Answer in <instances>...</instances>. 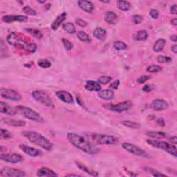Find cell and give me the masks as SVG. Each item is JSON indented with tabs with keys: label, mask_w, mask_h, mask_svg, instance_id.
<instances>
[{
	"label": "cell",
	"mask_w": 177,
	"mask_h": 177,
	"mask_svg": "<svg viewBox=\"0 0 177 177\" xmlns=\"http://www.w3.org/2000/svg\"><path fill=\"white\" fill-rule=\"evenodd\" d=\"M67 138L73 146L87 154H96L100 152L99 148L89 140L76 133H68Z\"/></svg>",
	"instance_id": "obj_1"
},
{
	"label": "cell",
	"mask_w": 177,
	"mask_h": 177,
	"mask_svg": "<svg viewBox=\"0 0 177 177\" xmlns=\"http://www.w3.org/2000/svg\"><path fill=\"white\" fill-rule=\"evenodd\" d=\"M22 135L31 143L42 147L46 151H51L53 148V144L51 141L36 132L24 131Z\"/></svg>",
	"instance_id": "obj_2"
},
{
	"label": "cell",
	"mask_w": 177,
	"mask_h": 177,
	"mask_svg": "<svg viewBox=\"0 0 177 177\" xmlns=\"http://www.w3.org/2000/svg\"><path fill=\"white\" fill-rule=\"evenodd\" d=\"M7 42L12 46L24 49L30 53L35 52L37 49L36 44L26 42L20 35L16 33H11L8 35L7 37Z\"/></svg>",
	"instance_id": "obj_3"
},
{
	"label": "cell",
	"mask_w": 177,
	"mask_h": 177,
	"mask_svg": "<svg viewBox=\"0 0 177 177\" xmlns=\"http://www.w3.org/2000/svg\"><path fill=\"white\" fill-rule=\"evenodd\" d=\"M88 138L91 143L97 145H114L119 142L118 138L113 136L95 134V133L88 134Z\"/></svg>",
	"instance_id": "obj_4"
},
{
	"label": "cell",
	"mask_w": 177,
	"mask_h": 177,
	"mask_svg": "<svg viewBox=\"0 0 177 177\" xmlns=\"http://www.w3.org/2000/svg\"><path fill=\"white\" fill-rule=\"evenodd\" d=\"M147 142L151 146L156 147V148L161 149L165 152L169 153L170 154L172 155L173 156H175V157H176V147L175 145H174L166 143L163 140L156 139H148L147 140Z\"/></svg>",
	"instance_id": "obj_5"
},
{
	"label": "cell",
	"mask_w": 177,
	"mask_h": 177,
	"mask_svg": "<svg viewBox=\"0 0 177 177\" xmlns=\"http://www.w3.org/2000/svg\"><path fill=\"white\" fill-rule=\"evenodd\" d=\"M17 113H19L22 116H24L26 119L31 120H33L37 123H42L43 119L40 116L39 114H37L36 111L31 110V108L24 107V106H17L15 107Z\"/></svg>",
	"instance_id": "obj_6"
},
{
	"label": "cell",
	"mask_w": 177,
	"mask_h": 177,
	"mask_svg": "<svg viewBox=\"0 0 177 177\" xmlns=\"http://www.w3.org/2000/svg\"><path fill=\"white\" fill-rule=\"evenodd\" d=\"M32 96H33V98L36 100L37 102H40L41 104L46 106V107H54V105L52 100L49 96L48 94L46 92H44V91H35L32 93Z\"/></svg>",
	"instance_id": "obj_7"
},
{
	"label": "cell",
	"mask_w": 177,
	"mask_h": 177,
	"mask_svg": "<svg viewBox=\"0 0 177 177\" xmlns=\"http://www.w3.org/2000/svg\"><path fill=\"white\" fill-rule=\"evenodd\" d=\"M132 106L133 103L130 100H127V101L118 103V104L116 105H105L103 107L111 111L117 112V113H122V112L130 110L132 107Z\"/></svg>",
	"instance_id": "obj_8"
},
{
	"label": "cell",
	"mask_w": 177,
	"mask_h": 177,
	"mask_svg": "<svg viewBox=\"0 0 177 177\" xmlns=\"http://www.w3.org/2000/svg\"><path fill=\"white\" fill-rule=\"evenodd\" d=\"M122 147L126 151H127L128 152L131 153V154L135 156H140V157L149 158V155L145 151H144V150L140 148L139 147L135 145L134 144L130 143H123L122 144Z\"/></svg>",
	"instance_id": "obj_9"
},
{
	"label": "cell",
	"mask_w": 177,
	"mask_h": 177,
	"mask_svg": "<svg viewBox=\"0 0 177 177\" xmlns=\"http://www.w3.org/2000/svg\"><path fill=\"white\" fill-rule=\"evenodd\" d=\"M0 95L4 99L13 100V101H19L22 100V96L17 91L11 88H2L0 90Z\"/></svg>",
	"instance_id": "obj_10"
},
{
	"label": "cell",
	"mask_w": 177,
	"mask_h": 177,
	"mask_svg": "<svg viewBox=\"0 0 177 177\" xmlns=\"http://www.w3.org/2000/svg\"><path fill=\"white\" fill-rule=\"evenodd\" d=\"M0 176L2 177H24L26 176V173L18 169L4 167L0 171Z\"/></svg>",
	"instance_id": "obj_11"
},
{
	"label": "cell",
	"mask_w": 177,
	"mask_h": 177,
	"mask_svg": "<svg viewBox=\"0 0 177 177\" xmlns=\"http://www.w3.org/2000/svg\"><path fill=\"white\" fill-rule=\"evenodd\" d=\"M0 158L3 161L13 164L20 163L24 160L22 156L19 154H2Z\"/></svg>",
	"instance_id": "obj_12"
},
{
	"label": "cell",
	"mask_w": 177,
	"mask_h": 177,
	"mask_svg": "<svg viewBox=\"0 0 177 177\" xmlns=\"http://www.w3.org/2000/svg\"><path fill=\"white\" fill-rule=\"evenodd\" d=\"M19 148L21 149L25 154L31 156V157H37V156H41L42 155V152H41L40 150L34 148V147L28 146L24 144L19 145Z\"/></svg>",
	"instance_id": "obj_13"
},
{
	"label": "cell",
	"mask_w": 177,
	"mask_h": 177,
	"mask_svg": "<svg viewBox=\"0 0 177 177\" xmlns=\"http://www.w3.org/2000/svg\"><path fill=\"white\" fill-rule=\"evenodd\" d=\"M150 107L154 111H161L168 108V103L163 99H156L152 102Z\"/></svg>",
	"instance_id": "obj_14"
},
{
	"label": "cell",
	"mask_w": 177,
	"mask_h": 177,
	"mask_svg": "<svg viewBox=\"0 0 177 177\" xmlns=\"http://www.w3.org/2000/svg\"><path fill=\"white\" fill-rule=\"evenodd\" d=\"M56 96L60 99L61 101H63L67 104H71L73 102V98L71 94L66 91H58L56 92Z\"/></svg>",
	"instance_id": "obj_15"
},
{
	"label": "cell",
	"mask_w": 177,
	"mask_h": 177,
	"mask_svg": "<svg viewBox=\"0 0 177 177\" xmlns=\"http://www.w3.org/2000/svg\"><path fill=\"white\" fill-rule=\"evenodd\" d=\"M0 111L1 113L8 116H14L17 113L15 108L11 107L9 105L3 101L0 102Z\"/></svg>",
	"instance_id": "obj_16"
},
{
	"label": "cell",
	"mask_w": 177,
	"mask_h": 177,
	"mask_svg": "<svg viewBox=\"0 0 177 177\" xmlns=\"http://www.w3.org/2000/svg\"><path fill=\"white\" fill-rule=\"evenodd\" d=\"M2 20L6 23H11L13 22H26L28 20V17L24 15H8L2 17Z\"/></svg>",
	"instance_id": "obj_17"
},
{
	"label": "cell",
	"mask_w": 177,
	"mask_h": 177,
	"mask_svg": "<svg viewBox=\"0 0 177 177\" xmlns=\"http://www.w3.org/2000/svg\"><path fill=\"white\" fill-rule=\"evenodd\" d=\"M78 4L79 7L81 8L82 10L86 12V13H92L94 10V6L93 4L89 1H85V0H80L78 2Z\"/></svg>",
	"instance_id": "obj_18"
},
{
	"label": "cell",
	"mask_w": 177,
	"mask_h": 177,
	"mask_svg": "<svg viewBox=\"0 0 177 177\" xmlns=\"http://www.w3.org/2000/svg\"><path fill=\"white\" fill-rule=\"evenodd\" d=\"M37 176H47V177H54L58 175L54 171L47 167H42L38 170L37 172Z\"/></svg>",
	"instance_id": "obj_19"
},
{
	"label": "cell",
	"mask_w": 177,
	"mask_h": 177,
	"mask_svg": "<svg viewBox=\"0 0 177 177\" xmlns=\"http://www.w3.org/2000/svg\"><path fill=\"white\" fill-rule=\"evenodd\" d=\"M85 88L89 91H100L101 90V86L98 82L88 80L85 84Z\"/></svg>",
	"instance_id": "obj_20"
},
{
	"label": "cell",
	"mask_w": 177,
	"mask_h": 177,
	"mask_svg": "<svg viewBox=\"0 0 177 177\" xmlns=\"http://www.w3.org/2000/svg\"><path fill=\"white\" fill-rule=\"evenodd\" d=\"M98 97L100 98L105 100H110L114 98V93L110 89H105L100 91L98 93Z\"/></svg>",
	"instance_id": "obj_21"
},
{
	"label": "cell",
	"mask_w": 177,
	"mask_h": 177,
	"mask_svg": "<svg viewBox=\"0 0 177 177\" xmlns=\"http://www.w3.org/2000/svg\"><path fill=\"white\" fill-rule=\"evenodd\" d=\"M67 17V13H63L60 14V15H58L57 18H56L54 22H53L52 25H51V28L53 29L54 31L57 30V29L60 27V26L61 25V24L63 23L64 19H66Z\"/></svg>",
	"instance_id": "obj_22"
},
{
	"label": "cell",
	"mask_w": 177,
	"mask_h": 177,
	"mask_svg": "<svg viewBox=\"0 0 177 177\" xmlns=\"http://www.w3.org/2000/svg\"><path fill=\"white\" fill-rule=\"evenodd\" d=\"M93 36L99 40L104 41L107 37V31L101 27H97L93 31Z\"/></svg>",
	"instance_id": "obj_23"
},
{
	"label": "cell",
	"mask_w": 177,
	"mask_h": 177,
	"mask_svg": "<svg viewBox=\"0 0 177 177\" xmlns=\"http://www.w3.org/2000/svg\"><path fill=\"white\" fill-rule=\"evenodd\" d=\"M2 122L4 123L7 124L13 127H24L26 125V122L24 120H15V119H2Z\"/></svg>",
	"instance_id": "obj_24"
},
{
	"label": "cell",
	"mask_w": 177,
	"mask_h": 177,
	"mask_svg": "<svg viewBox=\"0 0 177 177\" xmlns=\"http://www.w3.org/2000/svg\"><path fill=\"white\" fill-rule=\"evenodd\" d=\"M166 44V40L164 39H158L156 40L154 46H153V50L155 52H161L163 50Z\"/></svg>",
	"instance_id": "obj_25"
},
{
	"label": "cell",
	"mask_w": 177,
	"mask_h": 177,
	"mask_svg": "<svg viewBox=\"0 0 177 177\" xmlns=\"http://www.w3.org/2000/svg\"><path fill=\"white\" fill-rule=\"evenodd\" d=\"M148 37V33L145 30H140L139 31H138L136 33L133 38L136 41H144L146 40Z\"/></svg>",
	"instance_id": "obj_26"
},
{
	"label": "cell",
	"mask_w": 177,
	"mask_h": 177,
	"mask_svg": "<svg viewBox=\"0 0 177 177\" xmlns=\"http://www.w3.org/2000/svg\"><path fill=\"white\" fill-rule=\"evenodd\" d=\"M117 19V15L112 11H109L106 13L105 15V20L108 24H114Z\"/></svg>",
	"instance_id": "obj_27"
},
{
	"label": "cell",
	"mask_w": 177,
	"mask_h": 177,
	"mask_svg": "<svg viewBox=\"0 0 177 177\" xmlns=\"http://www.w3.org/2000/svg\"><path fill=\"white\" fill-rule=\"evenodd\" d=\"M146 134L148 136L153 138H157V139H160V138H163L166 136V134L163 132H154V131H149L147 132Z\"/></svg>",
	"instance_id": "obj_28"
},
{
	"label": "cell",
	"mask_w": 177,
	"mask_h": 177,
	"mask_svg": "<svg viewBox=\"0 0 177 177\" xmlns=\"http://www.w3.org/2000/svg\"><path fill=\"white\" fill-rule=\"evenodd\" d=\"M77 37L78 39L84 42H91V38L86 32L83 31H80L77 33Z\"/></svg>",
	"instance_id": "obj_29"
},
{
	"label": "cell",
	"mask_w": 177,
	"mask_h": 177,
	"mask_svg": "<svg viewBox=\"0 0 177 177\" xmlns=\"http://www.w3.org/2000/svg\"><path fill=\"white\" fill-rule=\"evenodd\" d=\"M118 8L123 11H128L131 8V4L129 2L127 1H118Z\"/></svg>",
	"instance_id": "obj_30"
},
{
	"label": "cell",
	"mask_w": 177,
	"mask_h": 177,
	"mask_svg": "<svg viewBox=\"0 0 177 177\" xmlns=\"http://www.w3.org/2000/svg\"><path fill=\"white\" fill-rule=\"evenodd\" d=\"M76 163L77 164V166L78 167L80 168V169L82 170L83 172H85L86 173L88 174L89 175H91V176H98V174L97 172H94V171L93 170H91L90 169H88V168L87 167V166H84V165H82V163H78V162H76Z\"/></svg>",
	"instance_id": "obj_31"
},
{
	"label": "cell",
	"mask_w": 177,
	"mask_h": 177,
	"mask_svg": "<svg viewBox=\"0 0 177 177\" xmlns=\"http://www.w3.org/2000/svg\"><path fill=\"white\" fill-rule=\"evenodd\" d=\"M63 29L69 34H74L76 33V27L73 24L67 22L63 25Z\"/></svg>",
	"instance_id": "obj_32"
},
{
	"label": "cell",
	"mask_w": 177,
	"mask_h": 177,
	"mask_svg": "<svg viewBox=\"0 0 177 177\" xmlns=\"http://www.w3.org/2000/svg\"><path fill=\"white\" fill-rule=\"evenodd\" d=\"M121 124L124 126L132 129H138L140 127V124L134 121H130V120H123V121L121 122Z\"/></svg>",
	"instance_id": "obj_33"
},
{
	"label": "cell",
	"mask_w": 177,
	"mask_h": 177,
	"mask_svg": "<svg viewBox=\"0 0 177 177\" xmlns=\"http://www.w3.org/2000/svg\"><path fill=\"white\" fill-rule=\"evenodd\" d=\"M145 171L147 173H149L150 175H152V176H157V177H161V176H166V175H164V174L161 173L160 172H158V170L153 169V168H150V167H145L144 168Z\"/></svg>",
	"instance_id": "obj_34"
},
{
	"label": "cell",
	"mask_w": 177,
	"mask_h": 177,
	"mask_svg": "<svg viewBox=\"0 0 177 177\" xmlns=\"http://www.w3.org/2000/svg\"><path fill=\"white\" fill-rule=\"evenodd\" d=\"M25 30L28 32L31 35H33L34 37L38 38V39H41V38H42L43 37V35L42 33V32L40 31L37 30V29H35V28H26Z\"/></svg>",
	"instance_id": "obj_35"
},
{
	"label": "cell",
	"mask_w": 177,
	"mask_h": 177,
	"mask_svg": "<svg viewBox=\"0 0 177 177\" xmlns=\"http://www.w3.org/2000/svg\"><path fill=\"white\" fill-rule=\"evenodd\" d=\"M114 47L117 51H122V50H125L127 49V44L125 42H122V41H116V42H115L114 43Z\"/></svg>",
	"instance_id": "obj_36"
},
{
	"label": "cell",
	"mask_w": 177,
	"mask_h": 177,
	"mask_svg": "<svg viewBox=\"0 0 177 177\" xmlns=\"http://www.w3.org/2000/svg\"><path fill=\"white\" fill-rule=\"evenodd\" d=\"M147 71L150 73H158L162 71V67L158 65H156V64H153V65H150L147 67Z\"/></svg>",
	"instance_id": "obj_37"
},
{
	"label": "cell",
	"mask_w": 177,
	"mask_h": 177,
	"mask_svg": "<svg viewBox=\"0 0 177 177\" xmlns=\"http://www.w3.org/2000/svg\"><path fill=\"white\" fill-rule=\"evenodd\" d=\"M37 64L39 65V67L43 68V69H48V68L51 67V63L46 60H39L37 63Z\"/></svg>",
	"instance_id": "obj_38"
},
{
	"label": "cell",
	"mask_w": 177,
	"mask_h": 177,
	"mask_svg": "<svg viewBox=\"0 0 177 177\" xmlns=\"http://www.w3.org/2000/svg\"><path fill=\"white\" fill-rule=\"evenodd\" d=\"M62 42H63L64 48H65L67 51H71L73 49V44L70 42L69 40H68L66 38H63L62 39Z\"/></svg>",
	"instance_id": "obj_39"
},
{
	"label": "cell",
	"mask_w": 177,
	"mask_h": 177,
	"mask_svg": "<svg viewBox=\"0 0 177 177\" xmlns=\"http://www.w3.org/2000/svg\"><path fill=\"white\" fill-rule=\"evenodd\" d=\"M23 11L25 14L28 15H36V11L33 10V8H31L28 6H26L23 8Z\"/></svg>",
	"instance_id": "obj_40"
},
{
	"label": "cell",
	"mask_w": 177,
	"mask_h": 177,
	"mask_svg": "<svg viewBox=\"0 0 177 177\" xmlns=\"http://www.w3.org/2000/svg\"><path fill=\"white\" fill-rule=\"evenodd\" d=\"M1 138L2 139H10L12 138V134L6 129H1Z\"/></svg>",
	"instance_id": "obj_41"
},
{
	"label": "cell",
	"mask_w": 177,
	"mask_h": 177,
	"mask_svg": "<svg viewBox=\"0 0 177 177\" xmlns=\"http://www.w3.org/2000/svg\"><path fill=\"white\" fill-rule=\"evenodd\" d=\"M157 61L159 63H170V62L172 61V58L167 57V56L159 55L157 58Z\"/></svg>",
	"instance_id": "obj_42"
},
{
	"label": "cell",
	"mask_w": 177,
	"mask_h": 177,
	"mask_svg": "<svg viewBox=\"0 0 177 177\" xmlns=\"http://www.w3.org/2000/svg\"><path fill=\"white\" fill-rule=\"evenodd\" d=\"M111 79L110 76H102L98 80V82L102 84H107L111 82Z\"/></svg>",
	"instance_id": "obj_43"
},
{
	"label": "cell",
	"mask_w": 177,
	"mask_h": 177,
	"mask_svg": "<svg viewBox=\"0 0 177 177\" xmlns=\"http://www.w3.org/2000/svg\"><path fill=\"white\" fill-rule=\"evenodd\" d=\"M149 79H150V76H149L144 75V76H140V77L137 80V82L139 84H143V83H145V82H147Z\"/></svg>",
	"instance_id": "obj_44"
},
{
	"label": "cell",
	"mask_w": 177,
	"mask_h": 177,
	"mask_svg": "<svg viewBox=\"0 0 177 177\" xmlns=\"http://www.w3.org/2000/svg\"><path fill=\"white\" fill-rule=\"evenodd\" d=\"M133 19H134V22L136 24H140L143 21V17L139 15H135L133 17Z\"/></svg>",
	"instance_id": "obj_45"
},
{
	"label": "cell",
	"mask_w": 177,
	"mask_h": 177,
	"mask_svg": "<svg viewBox=\"0 0 177 177\" xmlns=\"http://www.w3.org/2000/svg\"><path fill=\"white\" fill-rule=\"evenodd\" d=\"M76 23L77 24L80 26H81V27H86L87 25V23L84 21V20L83 19H80V18H78V19H76Z\"/></svg>",
	"instance_id": "obj_46"
},
{
	"label": "cell",
	"mask_w": 177,
	"mask_h": 177,
	"mask_svg": "<svg viewBox=\"0 0 177 177\" xmlns=\"http://www.w3.org/2000/svg\"><path fill=\"white\" fill-rule=\"evenodd\" d=\"M119 85H120V80H115L110 84V87L114 88V89H118Z\"/></svg>",
	"instance_id": "obj_47"
},
{
	"label": "cell",
	"mask_w": 177,
	"mask_h": 177,
	"mask_svg": "<svg viewBox=\"0 0 177 177\" xmlns=\"http://www.w3.org/2000/svg\"><path fill=\"white\" fill-rule=\"evenodd\" d=\"M150 15L153 19H157L158 17V12L156 9H152L150 11Z\"/></svg>",
	"instance_id": "obj_48"
},
{
	"label": "cell",
	"mask_w": 177,
	"mask_h": 177,
	"mask_svg": "<svg viewBox=\"0 0 177 177\" xmlns=\"http://www.w3.org/2000/svg\"><path fill=\"white\" fill-rule=\"evenodd\" d=\"M152 89H153L152 87L149 84H146L145 86H144L143 88V91H145V92H150Z\"/></svg>",
	"instance_id": "obj_49"
},
{
	"label": "cell",
	"mask_w": 177,
	"mask_h": 177,
	"mask_svg": "<svg viewBox=\"0 0 177 177\" xmlns=\"http://www.w3.org/2000/svg\"><path fill=\"white\" fill-rule=\"evenodd\" d=\"M170 13L174 15H176L177 13V8L176 4H174L170 7Z\"/></svg>",
	"instance_id": "obj_50"
},
{
	"label": "cell",
	"mask_w": 177,
	"mask_h": 177,
	"mask_svg": "<svg viewBox=\"0 0 177 177\" xmlns=\"http://www.w3.org/2000/svg\"><path fill=\"white\" fill-rule=\"evenodd\" d=\"M156 123H157L158 125H159L161 127H164L165 125H166L163 119H162V118H160V119H158L157 120H156Z\"/></svg>",
	"instance_id": "obj_51"
},
{
	"label": "cell",
	"mask_w": 177,
	"mask_h": 177,
	"mask_svg": "<svg viewBox=\"0 0 177 177\" xmlns=\"http://www.w3.org/2000/svg\"><path fill=\"white\" fill-rule=\"evenodd\" d=\"M169 140H170V141L171 143H172V144H174V145H176V143H177V138H176V136H173V137H171V138H169Z\"/></svg>",
	"instance_id": "obj_52"
},
{
	"label": "cell",
	"mask_w": 177,
	"mask_h": 177,
	"mask_svg": "<svg viewBox=\"0 0 177 177\" xmlns=\"http://www.w3.org/2000/svg\"><path fill=\"white\" fill-rule=\"evenodd\" d=\"M171 51H172L174 54H176L177 53V45L176 44H175V45H173L172 46V48H171Z\"/></svg>",
	"instance_id": "obj_53"
},
{
	"label": "cell",
	"mask_w": 177,
	"mask_h": 177,
	"mask_svg": "<svg viewBox=\"0 0 177 177\" xmlns=\"http://www.w3.org/2000/svg\"><path fill=\"white\" fill-rule=\"evenodd\" d=\"M170 40H172V41H173V42H176V41H177L176 35H172V36H170Z\"/></svg>",
	"instance_id": "obj_54"
},
{
	"label": "cell",
	"mask_w": 177,
	"mask_h": 177,
	"mask_svg": "<svg viewBox=\"0 0 177 177\" xmlns=\"http://www.w3.org/2000/svg\"><path fill=\"white\" fill-rule=\"evenodd\" d=\"M171 24H172V25L176 26L177 25V19L176 18L172 19V20H171Z\"/></svg>",
	"instance_id": "obj_55"
},
{
	"label": "cell",
	"mask_w": 177,
	"mask_h": 177,
	"mask_svg": "<svg viewBox=\"0 0 177 177\" xmlns=\"http://www.w3.org/2000/svg\"><path fill=\"white\" fill-rule=\"evenodd\" d=\"M67 176H80V175H73V174H71V175H67Z\"/></svg>",
	"instance_id": "obj_56"
},
{
	"label": "cell",
	"mask_w": 177,
	"mask_h": 177,
	"mask_svg": "<svg viewBox=\"0 0 177 177\" xmlns=\"http://www.w3.org/2000/svg\"><path fill=\"white\" fill-rule=\"evenodd\" d=\"M38 3H40V4H44L45 3V1H37Z\"/></svg>",
	"instance_id": "obj_57"
}]
</instances>
